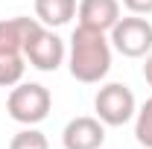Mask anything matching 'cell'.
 <instances>
[{"label":"cell","instance_id":"obj_1","mask_svg":"<svg viewBox=\"0 0 152 149\" xmlns=\"http://www.w3.org/2000/svg\"><path fill=\"white\" fill-rule=\"evenodd\" d=\"M67 67H70V76L82 85L102 82L111 70V41L105 38V32L79 23L70 35Z\"/></svg>","mask_w":152,"mask_h":149},{"label":"cell","instance_id":"obj_2","mask_svg":"<svg viewBox=\"0 0 152 149\" xmlns=\"http://www.w3.org/2000/svg\"><path fill=\"white\" fill-rule=\"evenodd\" d=\"M53 108V96L41 82H18L6 96V111L20 126H38Z\"/></svg>","mask_w":152,"mask_h":149},{"label":"cell","instance_id":"obj_3","mask_svg":"<svg viewBox=\"0 0 152 149\" xmlns=\"http://www.w3.org/2000/svg\"><path fill=\"white\" fill-rule=\"evenodd\" d=\"M23 58L35 70H41V73H53V70H58L64 64L67 50H64V41L50 26H44L41 20H35V26L29 29L26 44H23Z\"/></svg>","mask_w":152,"mask_h":149},{"label":"cell","instance_id":"obj_4","mask_svg":"<svg viewBox=\"0 0 152 149\" xmlns=\"http://www.w3.org/2000/svg\"><path fill=\"white\" fill-rule=\"evenodd\" d=\"M94 111L105 126H126L137 114V99L129 85L123 82H108L102 85L94 96Z\"/></svg>","mask_w":152,"mask_h":149},{"label":"cell","instance_id":"obj_5","mask_svg":"<svg viewBox=\"0 0 152 149\" xmlns=\"http://www.w3.org/2000/svg\"><path fill=\"white\" fill-rule=\"evenodd\" d=\"M111 47L126 58H143L152 53V23L143 15L120 18L111 26Z\"/></svg>","mask_w":152,"mask_h":149},{"label":"cell","instance_id":"obj_6","mask_svg":"<svg viewBox=\"0 0 152 149\" xmlns=\"http://www.w3.org/2000/svg\"><path fill=\"white\" fill-rule=\"evenodd\" d=\"M105 143V123L99 117H73L61 129L64 149H102Z\"/></svg>","mask_w":152,"mask_h":149},{"label":"cell","instance_id":"obj_7","mask_svg":"<svg viewBox=\"0 0 152 149\" xmlns=\"http://www.w3.org/2000/svg\"><path fill=\"white\" fill-rule=\"evenodd\" d=\"M76 15L82 26L111 32V26L120 20V0H79Z\"/></svg>","mask_w":152,"mask_h":149},{"label":"cell","instance_id":"obj_8","mask_svg":"<svg viewBox=\"0 0 152 149\" xmlns=\"http://www.w3.org/2000/svg\"><path fill=\"white\" fill-rule=\"evenodd\" d=\"M35 20L38 18H23V15L0 20V53H23L26 35L35 26Z\"/></svg>","mask_w":152,"mask_h":149},{"label":"cell","instance_id":"obj_9","mask_svg":"<svg viewBox=\"0 0 152 149\" xmlns=\"http://www.w3.org/2000/svg\"><path fill=\"white\" fill-rule=\"evenodd\" d=\"M76 0H35V18L44 26H64L70 23V18H76Z\"/></svg>","mask_w":152,"mask_h":149},{"label":"cell","instance_id":"obj_10","mask_svg":"<svg viewBox=\"0 0 152 149\" xmlns=\"http://www.w3.org/2000/svg\"><path fill=\"white\" fill-rule=\"evenodd\" d=\"M26 70L23 53H0V88H15Z\"/></svg>","mask_w":152,"mask_h":149},{"label":"cell","instance_id":"obj_11","mask_svg":"<svg viewBox=\"0 0 152 149\" xmlns=\"http://www.w3.org/2000/svg\"><path fill=\"white\" fill-rule=\"evenodd\" d=\"M134 140L143 149H152V96L134 114Z\"/></svg>","mask_w":152,"mask_h":149},{"label":"cell","instance_id":"obj_12","mask_svg":"<svg viewBox=\"0 0 152 149\" xmlns=\"http://www.w3.org/2000/svg\"><path fill=\"white\" fill-rule=\"evenodd\" d=\"M9 149H50V143H47L44 131H38L35 126H26L9 140Z\"/></svg>","mask_w":152,"mask_h":149},{"label":"cell","instance_id":"obj_13","mask_svg":"<svg viewBox=\"0 0 152 149\" xmlns=\"http://www.w3.org/2000/svg\"><path fill=\"white\" fill-rule=\"evenodd\" d=\"M132 15H152V0H120Z\"/></svg>","mask_w":152,"mask_h":149},{"label":"cell","instance_id":"obj_14","mask_svg":"<svg viewBox=\"0 0 152 149\" xmlns=\"http://www.w3.org/2000/svg\"><path fill=\"white\" fill-rule=\"evenodd\" d=\"M143 79L149 82V88H152V53L146 56V61H143Z\"/></svg>","mask_w":152,"mask_h":149}]
</instances>
